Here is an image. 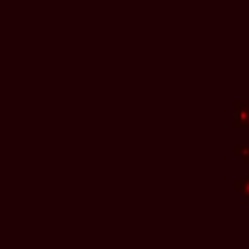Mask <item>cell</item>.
<instances>
[{
    "label": "cell",
    "instance_id": "obj_1",
    "mask_svg": "<svg viewBox=\"0 0 249 249\" xmlns=\"http://www.w3.org/2000/svg\"><path fill=\"white\" fill-rule=\"evenodd\" d=\"M237 126H249V103L237 105Z\"/></svg>",
    "mask_w": 249,
    "mask_h": 249
}]
</instances>
